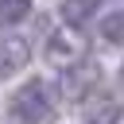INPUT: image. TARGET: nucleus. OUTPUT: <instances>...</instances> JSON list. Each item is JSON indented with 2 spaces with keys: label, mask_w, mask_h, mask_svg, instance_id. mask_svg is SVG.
<instances>
[{
  "label": "nucleus",
  "mask_w": 124,
  "mask_h": 124,
  "mask_svg": "<svg viewBox=\"0 0 124 124\" xmlns=\"http://www.w3.org/2000/svg\"><path fill=\"white\" fill-rule=\"evenodd\" d=\"M97 81H101V70H97L93 62H70V66H66V74H62V81H58V89H62V97L81 101Z\"/></svg>",
  "instance_id": "obj_2"
},
{
  "label": "nucleus",
  "mask_w": 124,
  "mask_h": 124,
  "mask_svg": "<svg viewBox=\"0 0 124 124\" xmlns=\"http://www.w3.org/2000/svg\"><path fill=\"white\" fill-rule=\"evenodd\" d=\"M101 39L105 43H124V8L101 19Z\"/></svg>",
  "instance_id": "obj_6"
},
{
  "label": "nucleus",
  "mask_w": 124,
  "mask_h": 124,
  "mask_svg": "<svg viewBox=\"0 0 124 124\" xmlns=\"http://www.w3.org/2000/svg\"><path fill=\"white\" fill-rule=\"evenodd\" d=\"M93 12H97V0H62V19L70 27H81Z\"/></svg>",
  "instance_id": "obj_4"
},
{
  "label": "nucleus",
  "mask_w": 124,
  "mask_h": 124,
  "mask_svg": "<svg viewBox=\"0 0 124 124\" xmlns=\"http://www.w3.org/2000/svg\"><path fill=\"white\" fill-rule=\"evenodd\" d=\"M31 16V0H0V27H16Z\"/></svg>",
  "instance_id": "obj_5"
},
{
  "label": "nucleus",
  "mask_w": 124,
  "mask_h": 124,
  "mask_svg": "<svg viewBox=\"0 0 124 124\" xmlns=\"http://www.w3.org/2000/svg\"><path fill=\"white\" fill-rule=\"evenodd\" d=\"M27 54H31V46H27L23 39H8V43L0 46V78H8V74H16L19 66H27Z\"/></svg>",
  "instance_id": "obj_3"
},
{
  "label": "nucleus",
  "mask_w": 124,
  "mask_h": 124,
  "mask_svg": "<svg viewBox=\"0 0 124 124\" xmlns=\"http://www.w3.org/2000/svg\"><path fill=\"white\" fill-rule=\"evenodd\" d=\"M46 112H50V97H46V85L43 81H27L8 101V116L19 120V124H39Z\"/></svg>",
  "instance_id": "obj_1"
}]
</instances>
